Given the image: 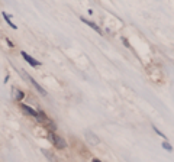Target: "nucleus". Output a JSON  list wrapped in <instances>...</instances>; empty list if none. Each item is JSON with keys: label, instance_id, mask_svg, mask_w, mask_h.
<instances>
[{"label": "nucleus", "instance_id": "nucleus-3", "mask_svg": "<svg viewBox=\"0 0 174 162\" xmlns=\"http://www.w3.org/2000/svg\"><path fill=\"white\" fill-rule=\"evenodd\" d=\"M21 107H22V110L25 112V113H28V115H31V116H33V117H39V112H36V110H33L32 107H29V106H26V104H21Z\"/></svg>", "mask_w": 174, "mask_h": 162}, {"label": "nucleus", "instance_id": "nucleus-1", "mask_svg": "<svg viewBox=\"0 0 174 162\" xmlns=\"http://www.w3.org/2000/svg\"><path fill=\"white\" fill-rule=\"evenodd\" d=\"M50 139H51V142H52V143L55 145V148H57V149H64V148L67 146L65 140L61 138V136L55 135V133H51V135H50Z\"/></svg>", "mask_w": 174, "mask_h": 162}, {"label": "nucleus", "instance_id": "nucleus-4", "mask_svg": "<svg viewBox=\"0 0 174 162\" xmlns=\"http://www.w3.org/2000/svg\"><path fill=\"white\" fill-rule=\"evenodd\" d=\"M80 21H81L83 23H86L87 26H90L92 29H94V30H96V32H97L99 35H102V29H100V28H99V26H97V25H96L94 22H92V21H87L86 18H80Z\"/></svg>", "mask_w": 174, "mask_h": 162}, {"label": "nucleus", "instance_id": "nucleus-7", "mask_svg": "<svg viewBox=\"0 0 174 162\" xmlns=\"http://www.w3.org/2000/svg\"><path fill=\"white\" fill-rule=\"evenodd\" d=\"M163 148H164L165 151H168V152H173V146H171L167 140H165V142H163Z\"/></svg>", "mask_w": 174, "mask_h": 162}, {"label": "nucleus", "instance_id": "nucleus-10", "mask_svg": "<svg viewBox=\"0 0 174 162\" xmlns=\"http://www.w3.org/2000/svg\"><path fill=\"white\" fill-rule=\"evenodd\" d=\"M93 162H102V161H99V159H93Z\"/></svg>", "mask_w": 174, "mask_h": 162}, {"label": "nucleus", "instance_id": "nucleus-9", "mask_svg": "<svg viewBox=\"0 0 174 162\" xmlns=\"http://www.w3.org/2000/svg\"><path fill=\"white\" fill-rule=\"evenodd\" d=\"M23 96H25V94H23L22 91H18V94H16V98H18V100H22V98H23Z\"/></svg>", "mask_w": 174, "mask_h": 162}, {"label": "nucleus", "instance_id": "nucleus-8", "mask_svg": "<svg viewBox=\"0 0 174 162\" xmlns=\"http://www.w3.org/2000/svg\"><path fill=\"white\" fill-rule=\"evenodd\" d=\"M152 129H154V132H155V133H157V135H160V136H161V138L167 139V138H165V135H164V133H163V132H161V130H158V129H157V127H155V126H152Z\"/></svg>", "mask_w": 174, "mask_h": 162}, {"label": "nucleus", "instance_id": "nucleus-6", "mask_svg": "<svg viewBox=\"0 0 174 162\" xmlns=\"http://www.w3.org/2000/svg\"><path fill=\"white\" fill-rule=\"evenodd\" d=\"M1 15H3V18H4V21H6V23H7V25H9V26H10L12 29H18V26H16L15 23L12 22V21H10V16H9V15H7L6 12H1Z\"/></svg>", "mask_w": 174, "mask_h": 162}, {"label": "nucleus", "instance_id": "nucleus-5", "mask_svg": "<svg viewBox=\"0 0 174 162\" xmlns=\"http://www.w3.org/2000/svg\"><path fill=\"white\" fill-rule=\"evenodd\" d=\"M28 80H29V81L33 84V87H35V88H36V90H38L39 93H41L42 96H47V91H45V90H44V88H42V87H41V86H39V84H38V83H36V81H35L32 77H28Z\"/></svg>", "mask_w": 174, "mask_h": 162}, {"label": "nucleus", "instance_id": "nucleus-2", "mask_svg": "<svg viewBox=\"0 0 174 162\" xmlns=\"http://www.w3.org/2000/svg\"><path fill=\"white\" fill-rule=\"evenodd\" d=\"M21 55L25 58L26 62H29V65H31V67H39V65H41V62H39V61H36L35 58H32L29 54H26L25 51H22V52H21Z\"/></svg>", "mask_w": 174, "mask_h": 162}]
</instances>
